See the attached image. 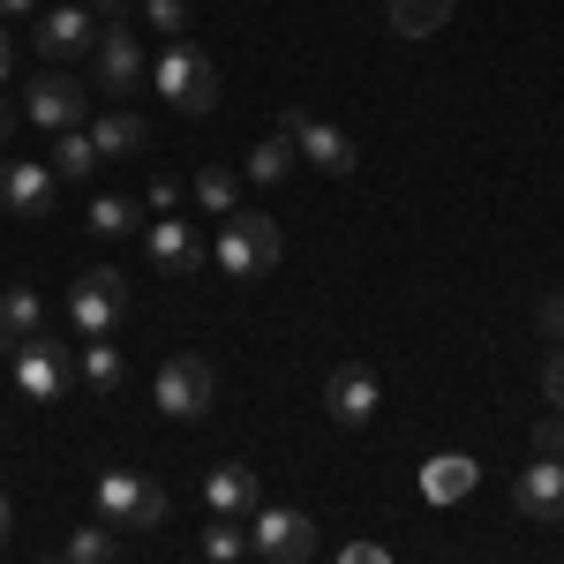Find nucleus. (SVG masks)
Listing matches in <instances>:
<instances>
[{"label":"nucleus","mask_w":564,"mask_h":564,"mask_svg":"<svg viewBox=\"0 0 564 564\" xmlns=\"http://www.w3.org/2000/svg\"><path fill=\"white\" fill-rule=\"evenodd\" d=\"M241 174L263 181V188H279V181L294 174V143H286V135H263L257 151H249V166H241Z\"/></svg>","instance_id":"412c9836"},{"label":"nucleus","mask_w":564,"mask_h":564,"mask_svg":"<svg viewBox=\"0 0 564 564\" xmlns=\"http://www.w3.org/2000/svg\"><path fill=\"white\" fill-rule=\"evenodd\" d=\"M8 520H15V512H8V497H0V542H8Z\"/></svg>","instance_id":"4c0bfd02"},{"label":"nucleus","mask_w":564,"mask_h":564,"mask_svg":"<svg viewBox=\"0 0 564 564\" xmlns=\"http://www.w3.org/2000/svg\"><path fill=\"white\" fill-rule=\"evenodd\" d=\"M151 204H159V212H174V204H181V181L159 174V181H151Z\"/></svg>","instance_id":"473e14b6"},{"label":"nucleus","mask_w":564,"mask_h":564,"mask_svg":"<svg viewBox=\"0 0 564 564\" xmlns=\"http://www.w3.org/2000/svg\"><path fill=\"white\" fill-rule=\"evenodd\" d=\"M84 113H90V98H84V84L68 76V68H45L39 84L23 90V121H39V129H84Z\"/></svg>","instance_id":"6e6552de"},{"label":"nucleus","mask_w":564,"mask_h":564,"mask_svg":"<svg viewBox=\"0 0 564 564\" xmlns=\"http://www.w3.org/2000/svg\"><path fill=\"white\" fill-rule=\"evenodd\" d=\"M475 459H467V452H436L430 467H422V497H430V505H459V497H467V489H475Z\"/></svg>","instance_id":"a211bd4d"},{"label":"nucleus","mask_w":564,"mask_h":564,"mask_svg":"<svg viewBox=\"0 0 564 564\" xmlns=\"http://www.w3.org/2000/svg\"><path fill=\"white\" fill-rule=\"evenodd\" d=\"M542 391H550V406L564 414V347L550 354V361H542Z\"/></svg>","instance_id":"7c9ffc66"},{"label":"nucleus","mask_w":564,"mask_h":564,"mask_svg":"<svg viewBox=\"0 0 564 564\" xmlns=\"http://www.w3.org/2000/svg\"><path fill=\"white\" fill-rule=\"evenodd\" d=\"M143 226V204H129V196H90V234H135Z\"/></svg>","instance_id":"b1692460"},{"label":"nucleus","mask_w":564,"mask_h":564,"mask_svg":"<svg viewBox=\"0 0 564 564\" xmlns=\"http://www.w3.org/2000/svg\"><path fill=\"white\" fill-rule=\"evenodd\" d=\"M90 15H106V23H121V15H129V0H90Z\"/></svg>","instance_id":"f704fd0d"},{"label":"nucleus","mask_w":564,"mask_h":564,"mask_svg":"<svg viewBox=\"0 0 564 564\" xmlns=\"http://www.w3.org/2000/svg\"><path fill=\"white\" fill-rule=\"evenodd\" d=\"M249 550L271 557V564H308L316 520H308V512H286V505H257V512H249Z\"/></svg>","instance_id":"423d86ee"},{"label":"nucleus","mask_w":564,"mask_h":564,"mask_svg":"<svg viewBox=\"0 0 564 564\" xmlns=\"http://www.w3.org/2000/svg\"><path fill=\"white\" fill-rule=\"evenodd\" d=\"M23 8H31V0H0V15H23Z\"/></svg>","instance_id":"e433bc0d"},{"label":"nucleus","mask_w":564,"mask_h":564,"mask_svg":"<svg viewBox=\"0 0 564 564\" xmlns=\"http://www.w3.org/2000/svg\"><path fill=\"white\" fill-rule=\"evenodd\" d=\"M339 564H391V550H384V542H347Z\"/></svg>","instance_id":"2f4dec72"},{"label":"nucleus","mask_w":564,"mask_h":564,"mask_svg":"<svg viewBox=\"0 0 564 564\" xmlns=\"http://www.w3.org/2000/svg\"><path fill=\"white\" fill-rule=\"evenodd\" d=\"M90 61H98V76L113 90H135L151 76V61H143V45H135L129 23H98V45H90Z\"/></svg>","instance_id":"ddd939ff"},{"label":"nucleus","mask_w":564,"mask_h":564,"mask_svg":"<svg viewBox=\"0 0 564 564\" xmlns=\"http://www.w3.org/2000/svg\"><path fill=\"white\" fill-rule=\"evenodd\" d=\"M241 542H249V527H241V520H218V512H212V527H204V557L234 564V557H241Z\"/></svg>","instance_id":"bb28decb"},{"label":"nucleus","mask_w":564,"mask_h":564,"mask_svg":"<svg viewBox=\"0 0 564 564\" xmlns=\"http://www.w3.org/2000/svg\"><path fill=\"white\" fill-rule=\"evenodd\" d=\"M15 129H23V106H8V98H0V143H8Z\"/></svg>","instance_id":"72a5a7b5"},{"label":"nucleus","mask_w":564,"mask_h":564,"mask_svg":"<svg viewBox=\"0 0 564 564\" xmlns=\"http://www.w3.org/2000/svg\"><path fill=\"white\" fill-rule=\"evenodd\" d=\"M143 249H151V263L166 271V279H196L204 263H212V249H204V234L188 226V218H159V226H143Z\"/></svg>","instance_id":"9d476101"},{"label":"nucleus","mask_w":564,"mask_h":564,"mask_svg":"<svg viewBox=\"0 0 564 564\" xmlns=\"http://www.w3.org/2000/svg\"><path fill=\"white\" fill-rule=\"evenodd\" d=\"M212 361H196V354H174V361H159V384H151V399H159V414H174V422H196V414H212Z\"/></svg>","instance_id":"39448f33"},{"label":"nucleus","mask_w":564,"mask_h":564,"mask_svg":"<svg viewBox=\"0 0 564 564\" xmlns=\"http://www.w3.org/2000/svg\"><path fill=\"white\" fill-rule=\"evenodd\" d=\"M143 135H151V129H143L135 113H121V106L90 121V143H98V159H129V151H143Z\"/></svg>","instance_id":"6ab92c4d"},{"label":"nucleus","mask_w":564,"mask_h":564,"mask_svg":"<svg viewBox=\"0 0 564 564\" xmlns=\"http://www.w3.org/2000/svg\"><path fill=\"white\" fill-rule=\"evenodd\" d=\"M196 204L212 218H234V204H241V181H234V166H204L196 174Z\"/></svg>","instance_id":"5701e85b"},{"label":"nucleus","mask_w":564,"mask_h":564,"mask_svg":"<svg viewBox=\"0 0 564 564\" xmlns=\"http://www.w3.org/2000/svg\"><path fill=\"white\" fill-rule=\"evenodd\" d=\"M76 377H84V391H98V399H106V391H121V347L84 339V369H76Z\"/></svg>","instance_id":"aec40b11"},{"label":"nucleus","mask_w":564,"mask_h":564,"mask_svg":"<svg viewBox=\"0 0 564 564\" xmlns=\"http://www.w3.org/2000/svg\"><path fill=\"white\" fill-rule=\"evenodd\" d=\"M15 391H23L31 406H45V399H61V391H68V354L53 347L45 332L15 347Z\"/></svg>","instance_id":"9b49d317"},{"label":"nucleus","mask_w":564,"mask_h":564,"mask_svg":"<svg viewBox=\"0 0 564 564\" xmlns=\"http://www.w3.org/2000/svg\"><path fill=\"white\" fill-rule=\"evenodd\" d=\"M534 459H564V414L534 422Z\"/></svg>","instance_id":"c85d7f7f"},{"label":"nucleus","mask_w":564,"mask_h":564,"mask_svg":"<svg viewBox=\"0 0 564 564\" xmlns=\"http://www.w3.org/2000/svg\"><path fill=\"white\" fill-rule=\"evenodd\" d=\"M212 263H218V271H234V279H263V271H279V226H271L263 212L218 218Z\"/></svg>","instance_id":"f03ea898"},{"label":"nucleus","mask_w":564,"mask_h":564,"mask_svg":"<svg viewBox=\"0 0 564 564\" xmlns=\"http://www.w3.org/2000/svg\"><path fill=\"white\" fill-rule=\"evenodd\" d=\"M90 45H98V15H90V8L61 0L53 15H39V53L45 61H76V53H90Z\"/></svg>","instance_id":"2eb2a0df"},{"label":"nucleus","mask_w":564,"mask_h":564,"mask_svg":"<svg viewBox=\"0 0 564 564\" xmlns=\"http://www.w3.org/2000/svg\"><path fill=\"white\" fill-rule=\"evenodd\" d=\"M444 15H452V0H391V31L399 39H430Z\"/></svg>","instance_id":"4be33fe9"},{"label":"nucleus","mask_w":564,"mask_h":564,"mask_svg":"<svg viewBox=\"0 0 564 564\" xmlns=\"http://www.w3.org/2000/svg\"><path fill=\"white\" fill-rule=\"evenodd\" d=\"M151 84H159V98L166 106H181V113H212L218 106V68L204 45H166L159 61H151Z\"/></svg>","instance_id":"f257e3e1"},{"label":"nucleus","mask_w":564,"mask_h":564,"mask_svg":"<svg viewBox=\"0 0 564 564\" xmlns=\"http://www.w3.org/2000/svg\"><path fill=\"white\" fill-rule=\"evenodd\" d=\"M279 135L294 143V159H308L316 174H332V181H347L354 166H361L354 135H347V129H332V121H316V113H302V106L286 113V129H279Z\"/></svg>","instance_id":"20e7f679"},{"label":"nucleus","mask_w":564,"mask_h":564,"mask_svg":"<svg viewBox=\"0 0 564 564\" xmlns=\"http://www.w3.org/2000/svg\"><path fill=\"white\" fill-rule=\"evenodd\" d=\"M121 308H129V279L98 263V271L76 279V294H68V324H76L84 339H106V332L121 324Z\"/></svg>","instance_id":"0eeeda50"},{"label":"nucleus","mask_w":564,"mask_h":564,"mask_svg":"<svg viewBox=\"0 0 564 564\" xmlns=\"http://www.w3.org/2000/svg\"><path fill=\"white\" fill-rule=\"evenodd\" d=\"M61 181H90L98 174V143H90V129H61Z\"/></svg>","instance_id":"393cba45"},{"label":"nucleus","mask_w":564,"mask_h":564,"mask_svg":"<svg viewBox=\"0 0 564 564\" xmlns=\"http://www.w3.org/2000/svg\"><path fill=\"white\" fill-rule=\"evenodd\" d=\"M204 505H212L218 520H249V512L263 505V481H257V467H241V459L212 467V475H204Z\"/></svg>","instance_id":"dca6fc26"},{"label":"nucleus","mask_w":564,"mask_h":564,"mask_svg":"<svg viewBox=\"0 0 564 564\" xmlns=\"http://www.w3.org/2000/svg\"><path fill=\"white\" fill-rule=\"evenodd\" d=\"M53 204H61V181H53V166H39V159H0V212L15 218H53Z\"/></svg>","instance_id":"1a4fd4ad"},{"label":"nucleus","mask_w":564,"mask_h":564,"mask_svg":"<svg viewBox=\"0 0 564 564\" xmlns=\"http://www.w3.org/2000/svg\"><path fill=\"white\" fill-rule=\"evenodd\" d=\"M98 520L106 527H159L166 520V489L135 467H106L98 475Z\"/></svg>","instance_id":"7ed1b4c3"},{"label":"nucleus","mask_w":564,"mask_h":564,"mask_svg":"<svg viewBox=\"0 0 564 564\" xmlns=\"http://www.w3.org/2000/svg\"><path fill=\"white\" fill-rule=\"evenodd\" d=\"M8 68H15V45H8V31H0V84H8Z\"/></svg>","instance_id":"c9c22d12"},{"label":"nucleus","mask_w":564,"mask_h":564,"mask_svg":"<svg viewBox=\"0 0 564 564\" xmlns=\"http://www.w3.org/2000/svg\"><path fill=\"white\" fill-rule=\"evenodd\" d=\"M45 332V294L31 279H15V286H0V339L8 347H23V339H39Z\"/></svg>","instance_id":"f3484780"},{"label":"nucleus","mask_w":564,"mask_h":564,"mask_svg":"<svg viewBox=\"0 0 564 564\" xmlns=\"http://www.w3.org/2000/svg\"><path fill=\"white\" fill-rule=\"evenodd\" d=\"M143 15H151L166 39H181V31H188V0H143Z\"/></svg>","instance_id":"cd10ccee"},{"label":"nucleus","mask_w":564,"mask_h":564,"mask_svg":"<svg viewBox=\"0 0 564 564\" xmlns=\"http://www.w3.org/2000/svg\"><path fill=\"white\" fill-rule=\"evenodd\" d=\"M68 564H113V527H106V520L76 527V542H68Z\"/></svg>","instance_id":"a878e982"},{"label":"nucleus","mask_w":564,"mask_h":564,"mask_svg":"<svg viewBox=\"0 0 564 564\" xmlns=\"http://www.w3.org/2000/svg\"><path fill=\"white\" fill-rule=\"evenodd\" d=\"M324 414H332L339 430H361V422L377 414V377H369L361 361H339L332 384H324Z\"/></svg>","instance_id":"4468645a"},{"label":"nucleus","mask_w":564,"mask_h":564,"mask_svg":"<svg viewBox=\"0 0 564 564\" xmlns=\"http://www.w3.org/2000/svg\"><path fill=\"white\" fill-rule=\"evenodd\" d=\"M534 324H542V339H557V347H564V294H550V302L534 308Z\"/></svg>","instance_id":"c756f323"},{"label":"nucleus","mask_w":564,"mask_h":564,"mask_svg":"<svg viewBox=\"0 0 564 564\" xmlns=\"http://www.w3.org/2000/svg\"><path fill=\"white\" fill-rule=\"evenodd\" d=\"M512 505H520V520L534 527H557L564 520V459H534L512 475Z\"/></svg>","instance_id":"f8f14e48"}]
</instances>
